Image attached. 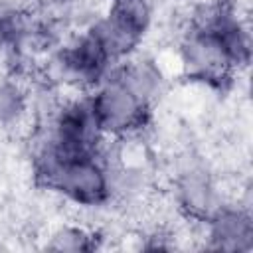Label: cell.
I'll list each match as a JSON object with an SVG mask.
<instances>
[{
  "label": "cell",
  "instance_id": "cell-1",
  "mask_svg": "<svg viewBox=\"0 0 253 253\" xmlns=\"http://www.w3.org/2000/svg\"><path fill=\"white\" fill-rule=\"evenodd\" d=\"M34 184L81 210H101L115 198L111 162L99 154H63L42 132L32 150Z\"/></svg>",
  "mask_w": 253,
  "mask_h": 253
},
{
  "label": "cell",
  "instance_id": "cell-2",
  "mask_svg": "<svg viewBox=\"0 0 253 253\" xmlns=\"http://www.w3.org/2000/svg\"><path fill=\"white\" fill-rule=\"evenodd\" d=\"M40 132L63 154H99L107 140L87 91L57 101Z\"/></svg>",
  "mask_w": 253,
  "mask_h": 253
},
{
  "label": "cell",
  "instance_id": "cell-3",
  "mask_svg": "<svg viewBox=\"0 0 253 253\" xmlns=\"http://www.w3.org/2000/svg\"><path fill=\"white\" fill-rule=\"evenodd\" d=\"M87 95L107 138H130L142 132L152 119V105L136 97L113 73L89 89Z\"/></svg>",
  "mask_w": 253,
  "mask_h": 253
},
{
  "label": "cell",
  "instance_id": "cell-4",
  "mask_svg": "<svg viewBox=\"0 0 253 253\" xmlns=\"http://www.w3.org/2000/svg\"><path fill=\"white\" fill-rule=\"evenodd\" d=\"M113 67L115 61L87 30L75 32L51 53L55 77L79 91H89L99 85Z\"/></svg>",
  "mask_w": 253,
  "mask_h": 253
},
{
  "label": "cell",
  "instance_id": "cell-5",
  "mask_svg": "<svg viewBox=\"0 0 253 253\" xmlns=\"http://www.w3.org/2000/svg\"><path fill=\"white\" fill-rule=\"evenodd\" d=\"M178 61L186 79L211 89H225L237 73L211 34L190 28L178 42Z\"/></svg>",
  "mask_w": 253,
  "mask_h": 253
},
{
  "label": "cell",
  "instance_id": "cell-6",
  "mask_svg": "<svg viewBox=\"0 0 253 253\" xmlns=\"http://www.w3.org/2000/svg\"><path fill=\"white\" fill-rule=\"evenodd\" d=\"M174 204L194 223H204L221 204L223 196L213 176L200 164L182 168L174 178Z\"/></svg>",
  "mask_w": 253,
  "mask_h": 253
},
{
  "label": "cell",
  "instance_id": "cell-7",
  "mask_svg": "<svg viewBox=\"0 0 253 253\" xmlns=\"http://www.w3.org/2000/svg\"><path fill=\"white\" fill-rule=\"evenodd\" d=\"M202 225L210 249L251 251L253 247V217L247 206L223 202Z\"/></svg>",
  "mask_w": 253,
  "mask_h": 253
},
{
  "label": "cell",
  "instance_id": "cell-8",
  "mask_svg": "<svg viewBox=\"0 0 253 253\" xmlns=\"http://www.w3.org/2000/svg\"><path fill=\"white\" fill-rule=\"evenodd\" d=\"M111 73L125 87H128L136 97H140L142 101H146L152 107L158 101V97L164 93V87H166V75H164L162 67L158 65V61L152 59L150 55H142L138 51L134 55L115 63Z\"/></svg>",
  "mask_w": 253,
  "mask_h": 253
},
{
  "label": "cell",
  "instance_id": "cell-9",
  "mask_svg": "<svg viewBox=\"0 0 253 253\" xmlns=\"http://www.w3.org/2000/svg\"><path fill=\"white\" fill-rule=\"evenodd\" d=\"M85 30L95 36V40L103 45V49L115 63L134 55L138 51L140 43L144 42L142 38H138L125 26H121L117 20H113L105 12H101Z\"/></svg>",
  "mask_w": 253,
  "mask_h": 253
},
{
  "label": "cell",
  "instance_id": "cell-10",
  "mask_svg": "<svg viewBox=\"0 0 253 253\" xmlns=\"http://www.w3.org/2000/svg\"><path fill=\"white\" fill-rule=\"evenodd\" d=\"M32 117V93L16 77H0V128H16Z\"/></svg>",
  "mask_w": 253,
  "mask_h": 253
},
{
  "label": "cell",
  "instance_id": "cell-11",
  "mask_svg": "<svg viewBox=\"0 0 253 253\" xmlns=\"http://www.w3.org/2000/svg\"><path fill=\"white\" fill-rule=\"evenodd\" d=\"M103 12L142 40L146 38L154 20L152 0H105Z\"/></svg>",
  "mask_w": 253,
  "mask_h": 253
},
{
  "label": "cell",
  "instance_id": "cell-12",
  "mask_svg": "<svg viewBox=\"0 0 253 253\" xmlns=\"http://www.w3.org/2000/svg\"><path fill=\"white\" fill-rule=\"evenodd\" d=\"M101 235L83 223H61L47 235L45 247L49 251H93L99 247Z\"/></svg>",
  "mask_w": 253,
  "mask_h": 253
},
{
  "label": "cell",
  "instance_id": "cell-13",
  "mask_svg": "<svg viewBox=\"0 0 253 253\" xmlns=\"http://www.w3.org/2000/svg\"><path fill=\"white\" fill-rule=\"evenodd\" d=\"M51 2H61V0H51Z\"/></svg>",
  "mask_w": 253,
  "mask_h": 253
}]
</instances>
